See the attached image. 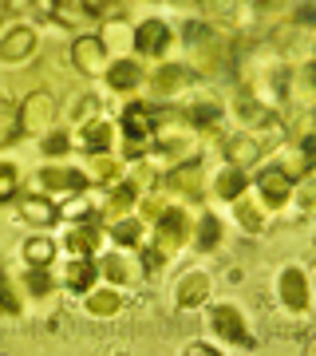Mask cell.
<instances>
[{
  "label": "cell",
  "mask_w": 316,
  "mask_h": 356,
  "mask_svg": "<svg viewBox=\"0 0 316 356\" xmlns=\"http://www.w3.org/2000/svg\"><path fill=\"white\" fill-rule=\"evenodd\" d=\"M51 115H56V103L48 95H32L24 103V115H20V127L24 131H44L51 123Z\"/></svg>",
  "instance_id": "obj_1"
},
{
  "label": "cell",
  "mask_w": 316,
  "mask_h": 356,
  "mask_svg": "<svg viewBox=\"0 0 316 356\" xmlns=\"http://www.w3.org/2000/svg\"><path fill=\"white\" fill-rule=\"evenodd\" d=\"M76 64L83 67V72H99L103 67V44H95V40H79L76 44Z\"/></svg>",
  "instance_id": "obj_2"
},
{
  "label": "cell",
  "mask_w": 316,
  "mask_h": 356,
  "mask_svg": "<svg viewBox=\"0 0 316 356\" xmlns=\"http://www.w3.org/2000/svg\"><path fill=\"white\" fill-rule=\"evenodd\" d=\"M166 40H170V32H166L158 20H151V24L139 28V48H142V51H163Z\"/></svg>",
  "instance_id": "obj_3"
},
{
  "label": "cell",
  "mask_w": 316,
  "mask_h": 356,
  "mask_svg": "<svg viewBox=\"0 0 316 356\" xmlns=\"http://www.w3.org/2000/svg\"><path fill=\"white\" fill-rule=\"evenodd\" d=\"M261 191L269 194V202H281V198L289 194V175H285V170H269V175H261Z\"/></svg>",
  "instance_id": "obj_4"
},
{
  "label": "cell",
  "mask_w": 316,
  "mask_h": 356,
  "mask_svg": "<svg viewBox=\"0 0 316 356\" xmlns=\"http://www.w3.org/2000/svg\"><path fill=\"white\" fill-rule=\"evenodd\" d=\"M126 135L131 139H147L151 135V111L147 107H131L126 111Z\"/></svg>",
  "instance_id": "obj_5"
},
{
  "label": "cell",
  "mask_w": 316,
  "mask_h": 356,
  "mask_svg": "<svg viewBox=\"0 0 316 356\" xmlns=\"http://www.w3.org/2000/svg\"><path fill=\"white\" fill-rule=\"evenodd\" d=\"M32 40H36V36L20 28V32H13V36H8V44H0V56H4V60H20V56L32 48Z\"/></svg>",
  "instance_id": "obj_6"
},
{
  "label": "cell",
  "mask_w": 316,
  "mask_h": 356,
  "mask_svg": "<svg viewBox=\"0 0 316 356\" xmlns=\"http://www.w3.org/2000/svg\"><path fill=\"white\" fill-rule=\"evenodd\" d=\"M214 329L226 332V337H233V341H245V332H241L238 313H233V309H217V313H214Z\"/></svg>",
  "instance_id": "obj_7"
},
{
  "label": "cell",
  "mask_w": 316,
  "mask_h": 356,
  "mask_svg": "<svg viewBox=\"0 0 316 356\" xmlns=\"http://www.w3.org/2000/svg\"><path fill=\"white\" fill-rule=\"evenodd\" d=\"M202 297H206V277H202V273H194V277L182 281V293H178V301H182V305H198Z\"/></svg>",
  "instance_id": "obj_8"
},
{
  "label": "cell",
  "mask_w": 316,
  "mask_h": 356,
  "mask_svg": "<svg viewBox=\"0 0 316 356\" xmlns=\"http://www.w3.org/2000/svg\"><path fill=\"white\" fill-rule=\"evenodd\" d=\"M24 218H32V222H40V226H48L51 218H56V210H51L48 202H40V198H28V202H24Z\"/></svg>",
  "instance_id": "obj_9"
},
{
  "label": "cell",
  "mask_w": 316,
  "mask_h": 356,
  "mask_svg": "<svg viewBox=\"0 0 316 356\" xmlns=\"http://www.w3.org/2000/svg\"><path fill=\"white\" fill-rule=\"evenodd\" d=\"M229 159H233V163H253V159H257V143L253 139H238V143H229Z\"/></svg>",
  "instance_id": "obj_10"
},
{
  "label": "cell",
  "mask_w": 316,
  "mask_h": 356,
  "mask_svg": "<svg viewBox=\"0 0 316 356\" xmlns=\"http://www.w3.org/2000/svg\"><path fill=\"white\" fill-rule=\"evenodd\" d=\"M24 257L32 261V266H48V257H51V242H44V238H40V242H28V245H24Z\"/></svg>",
  "instance_id": "obj_11"
},
{
  "label": "cell",
  "mask_w": 316,
  "mask_h": 356,
  "mask_svg": "<svg viewBox=\"0 0 316 356\" xmlns=\"http://www.w3.org/2000/svg\"><path fill=\"white\" fill-rule=\"evenodd\" d=\"M135 79H139V67H135V64H115L111 67V83H115V88H131Z\"/></svg>",
  "instance_id": "obj_12"
},
{
  "label": "cell",
  "mask_w": 316,
  "mask_h": 356,
  "mask_svg": "<svg viewBox=\"0 0 316 356\" xmlns=\"http://www.w3.org/2000/svg\"><path fill=\"white\" fill-rule=\"evenodd\" d=\"M91 273H95V266H88V261H79V266L72 269V273H67V285H76V289H83V285L91 281Z\"/></svg>",
  "instance_id": "obj_13"
},
{
  "label": "cell",
  "mask_w": 316,
  "mask_h": 356,
  "mask_svg": "<svg viewBox=\"0 0 316 356\" xmlns=\"http://www.w3.org/2000/svg\"><path fill=\"white\" fill-rule=\"evenodd\" d=\"M107 135H111V131L103 127V123H91L88 127V147L91 151H103V147H107Z\"/></svg>",
  "instance_id": "obj_14"
},
{
  "label": "cell",
  "mask_w": 316,
  "mask_h": 356,
  "mask_svg": "<svg viewBox=\"0 0 316 356\" xmlns=\"http://www.w3.org/2000/svg\"><path fill=\"white\" fill-rule=\"evenodd\" d=\"M285 289H289V305H304V285H301V277H297V273H289V277H285Z\"/></svg>",
  "instance_id": "obj_15"
},
{
  "label": "cell",
  "mask_w": 316,
  "mask_h": 356,
  "mask_svg": "<svg viewBox=\"0 0 316 356\" xmlns=\"http://www.w3.org/2000/svg\"><path fill=\"white\" fill-rule=\"evenodd\" d=\"M16 191V170L13 166H0V198H8Z\"/></svg>",
  "instance_id": "obj_16"
},
{
  "label": "cell",
  "mask_w": 316,
  "mask_h": 356,
  "mask_svg": "<svg viewBox=\"0 0 316 356\" xmlns=\"http://www.w3.org/2000/svg\"><path fill=\"white\" fill-rule=\"evenodd\" d=\"M44 178H48L51 186H79V182H83L79 175H60V170H48Z\"/></svg>",
  "instance_id": "obj_17"
},
{
  "label": "cell",
  "mask_w": 316,
  "mask_h": 356,
  "mask_svg": "<svg viewBox=\"0 0 316 356\" xmlns=\"http://www.w3.org/2000/svg\"><path fill=\"white\" fill-rule=\"evenodd\" d=\"M217 191L222 194H238L241 191V175H226L222 182H217Z\"/></svg>",
  "instance_id": "obj_18"
},
{
  "label": "cell",
  "mask_w": 316,
  "mask_h": 356,
  "mask_svg": "<svg viewBox=\"0 0 316 356\" xmlns=\"http://www.w3.org/2000/svg\"><path fill=\"white\" fill-rule=\"evenodd\" d=\"M0 309H4V313H16V301L8 297V281L4 277H0Z\"/></svg>",
  "instance_id": "obj_19"
},
{
  "label": "cell",
  "mask_w": 316,
  "mask_h": 356,
  "mask_svg": "<svg viewBox=\"0 0 316 356\" xmlns=\"http://www.w3.org/2000/svg\"><path fill=\"white\" fill-rule=\"evenodd\" d=\"M174 182L182 186V191H194V186H198V170H182V175H178Z\"/></svg>",
  "instance_id": "obj_20"
},
{
  "label": "cell",
  "mask_w": 316,
  "mask_h": 356,
  "mask_svg": "<svg viewBox=\"0 0 316 356\" xmlns=\"http://www.w3.org/2000/svg\"><path fill=\"white\" fill-rule=\"evenodd\" d=\"M28 289L44 293V289H48V277H44V273H40V269H36V273H28Z\"/></svg>",
  "instance_id": "obj_21"
},
{
  "label": "cell",
  "mask_w": 316,
  "mask_h": 356,
  "mask_svg": "<svg viewBox=\"0 0 316 356\" xmlns=\"http://www.w3.org/2000/svg\"><path fill=\"white\" fill-rule=\"evenodd\" d=\"M115 305H119L115 297H99V301H91V313H95V309H99V313H111Z\"/></svg>",
  "instance_id": "obj_22"
},
{
  "label": "cell",
  "mask_w": 316,
  "mask_h": 356,
  "mask_svg": "<svg viewBox=\"0 0 316 356\" xmlns=\"http://www.w3.org/2000/svg\"><path fill=\"white\" fill-rule=\"evenodd\" d=\"M115 234H119V242H135V234H139V226H119Z\"/></svg>",
  "instance_id": "obj_23"
},
{
  "label": "cell",
  "mask_w": 316,
  "mask_h": 356,
  "mask_svg": "<svg viewBox=\"0 0 316 356\" xmlns=\"http://www.w3.org/2000/svg\"><path fill=\"white\" fill-rule=\"evenodd\" d=\"M186 356H214V348H206V344H190Z\"/></svg>",
  "instance_id": "obj_24"
},
{
  "label": "cell",
  "mask_w": 316,
  "mask_h": 356,
  "mask_svg": "<svg viewBox=\"0 0 316 356\" xmlns=\"http://www.w3.org/2000/svg\"><path fill=\"white\" fill-rule=\"evenodd\" d=\"M313 356H316V344H313Z\"/></svg>",
  "instance_id": "obj_25"
}]
</instances>
